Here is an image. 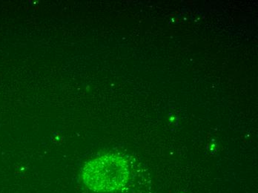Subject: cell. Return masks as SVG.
<instances>
[{
    "mask_svg": "<svg viewBox=\"0 0 258 193\" xmlns=\"http://www.w3.org/2000/svg\"><path fill=\"white\" fill-rule=\"evenodd\" d=\"M128 176L126 161L114 155H105L91 161L83 172L85 183L96 192L118 190L125 186Z\"/></svg>",
    "mask_w": 258,
    "mask_h": 193,
    "instance_id": "obj_1",
    "label": "cell"
}]
</instances>
